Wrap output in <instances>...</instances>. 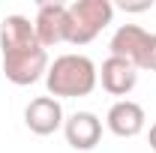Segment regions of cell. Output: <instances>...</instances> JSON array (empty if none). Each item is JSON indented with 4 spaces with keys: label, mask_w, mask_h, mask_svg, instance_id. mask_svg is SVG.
<instances>
[{
    "label": "cell",
    "mask_w": 156,
    "mask_h": 153,
    "mask_svg": "<svg viewBox=\"0 0 156 153\" xmlns=\"http://www.w3.org/2000/svg\"><path fill=\"white\" fill-rule=\"evenodd\" d=\"M99 84V66L87 54H60L48 63L45 87L54 99H81L90 96Z\"/></svg>",
    "instance_id": "cell-1"
},
{
    "label": "cell",
    "mask_w": 156,
    "mask_h": 153,
    "mask_svg": "<svg viewBox=\"0 0 156 153\" xmlns=\"http://www.w3.org/2000/svg\"><path fill=\"white\" fill-rule=\"evenodd\" d=\"M114 18V3L108 0H75L69 3V45H87L111 24Z\"/></svg>",
    "instance_id": "cell-2"
},
{
    "label": "cell",
    "mask_w": 156,
    "mask_h": 153,
    "mask_svg": "<svg viewBox=\"0 0 156 153\" xmlns=\"http://www.w3.org/2000/svg\"><path fill=\"white\" fill-rule=\"evenodd\" d=\"M48 51L33 48V51H15V54H3V75L12 81L15 87H30L48 72Z\"/></svg>",
    "instance_id": "cell-3"
},
{
    "label": "cell",
    "mask_w": 156,
    "mask_h": 153,
    "mask_svg": "<svg viewBox=\"0 0 156 153\" xmlns=\"http://www.w3.org/2000/svg\"><path fill=\"white\" fill-rule=\"evenodd\" d=\"M33 27H36V39H39L42 48H51V45L66 42V33H69V6L60 3V0L39 3Z\"/></svg>",
    "instance_id": "cell-4"
},
{
    "label": "cell",
    "mask_w": 156,
    "mask_h": 153,
    "mask_svg": "<svg viewBox=\"0 0 156 153\" xmlns=\"http://www.w3.org/2000/svg\"><path fill=\"white\" fill-rule=\"evenodd\" d=\"M63 105L54 96H36L24 108V123L33 135H54L57 129H63Z\"/></svg>",
    "instance_id": "cell-5"
},
{
    "label": "cell",
    "mask_w": 156,
    "mask_h": 153,
    "mask_svg": "<svg viewBox=\"0 0 156 153\" xmlns=\"http://www.w3.org/2000/svg\"><path fill=\"white\" fill-rule=\"evenodd\" d=\"M63 138L72 150H93L102 141V120L93 111H75L63 120Z\"/></svg>",
    "instance_id": "cell-6"
},
{
    "label": "cell",
    "mask_w": 156,
    "mask_h": 153,
    "mask_svg": "<svg viewBox=\"0 0 156 153\" xmlns=\"http://www.w3.org/2000/svg\"><path fill=\"white\" fill-rule=\"evenodd\" d=\"M105 126L117 138H135V135L144 132L147 114H144V108L138 102H132V99H117L114 105L108 108V114H105Z\"/></svg>",
    "instance_id": "cell-7"
},
{
    "label": "cell",
    "mask_w": 156,
    "mask_h": 153,
    "mask_svg": "<svg viewBox=\"0 0 156 153\" xmlns=\"http://www.w3.org/2000/svg\"><path fill=\"white\" fill-rule=\"evenodd\" d=\"M33 48H42L33 21L27 15H6L0 24V51L15 54V51H33Z\"/></svg>",
    "instance_id": "cell-8"
},
{
    "label": "cell",
    "mask_w": 156,
    "mask_h": 153,
    "mask_svg": "<svg viewBox=\"0 0 156 153\" xmlns=\"http://www.w3.org/2000/svg\"><path fill=\"white\" fill-rule=\"evenodd\" d=\"M99 84L111 96H129L138 84V69L129 60H120V57L108 54L102 60V66H99Z\"/></svg>",
    "instance_id": "cell-9"
},
{
    "label": "cell",
    "mask_w": 156,
    "mask_h": 153,
    "mask_svg": "<svg viewBox=\"0 0 156 153\" xmlns=\"http://www.w3.org/2000/svg\"><path fill=\"white\" fill-rule=\"evenodd\" d=\"M144 42H147V30L141 24H120L114 30V36H111V42H108V48H111V57L129 60L135 66Z\"/></svg>",
    "instance_id": "cell-10"
},
{
    "label": "cell",
    "mask_w": 156,
    "mask_h": 153,
    "mask_svg": "<svg viewBox=\"0 0 156 153\" xmlns=\"http://www.w3.org/2000/svg\"><path fill=\"white\" fill-rule=\"evenodd\" d=\"M138 72H156V33H147V42L138 54V63H135Z\"/></svg>",
    "instance_id": "cell-11"
},
{
    "label": "cell",
    "mask_w": 156,
    "mask_h": 153,
    "mask_svg": "<svg viewBox=\"0 0 156 153\" xmlns=\"http://www.w3.org/2000/svg\"><path fill=\"white\" fill-rule=\"evenodd\" d=\"M120 9L123 12H147V9H153V0H144V3H120Z\"/></svg>",
    "instance_id": "cell-12"
},
{
    "label": "cell",
    "mask_w": 156,
    "mask_h": 153,
    "mask_svg": "<svg viewBox=\"0 0 156 153\" xmlns=\"http://www.w3.org/2000/svg\"><path fill=\"white\" fill-rule=\"evenodd\" d=\"M147 144H150V150L156 153V123L150 126V132H147Z\"/></svg>",
    "instance_id": "cell-13"
}]
</instances>
